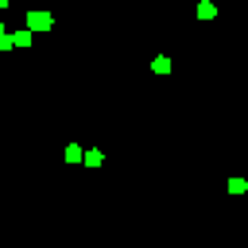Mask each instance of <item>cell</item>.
<instances>
[{"label": "cell", "instance_id": "6da1fadb", "mask_svg": "<svg viewBox=\"0 0 248 248\" xmlns=\"http://www.w3.org/2000/svg\"><path fill=\"white\" fill-rule=\"evenodd\" d=\"M27 27H31V31H46V27H50V16H46V12H27Z\"/></svg>", "mask_w": 248, "mask_h": 248}, {"label": "cell", "instance_id": "7a4b0ae2", "mask_svg": "<svg viewBox=\"0 0 248 248\" xmlns=\"http://www.w3.org/2000/svg\"><path fill=\"white\" fill-rule=\"evenodd\" d=\"M213 12H217V8H213L209 0H205V4H198V16H202V19H213Z\"/></svg>", "mask_w": 248, "mask_h": 248}, {"label": "cell", "instance_id": "3957f363", "mask_svg": "<svg viewBox=\"0 0 248 248\" xmlns=\"http://www.w3.org/2000/svg\"><path fill=\"white\" fill-rule=\"evenodd\" d=\"M229 190H232V194H244V190H248V182H244V178H232V182H229Z\"/></svg>", "mask_w": 248, "mask_h": 248}, {"label": "cell", "instance_id": "277c9868", "mask_svg": "<svg viewBox=\"0 0 248 248\" xmlns=\"http://www.w3.org/2000/svg\"><path fill=\"white\" fill-rule=\"evenodd\" d=\"M151 66H155V70H159V74H167V70H170V58H155V62H151Z\"/></svg>", "mask_w": 248, "mask_h": 248}, {"label": "cell", "instance_id": "5b68a950", "mask_svg": "<svg viewBox=\"0 0 248 248\" xmlns=\"http://www.w3.org/2000/svg\"><path fill=\"white\" fill-rule=\"evenodd\" d=\"M66 159H70V163H78V159H85V155H81V151H78V147L70 143V147H66Z\"/></svg>", "mask_w": 248, "mask_h": 248}]
</instances>
